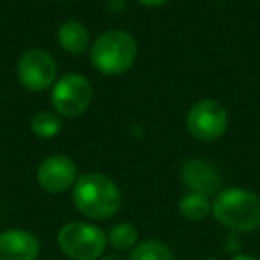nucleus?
<instances>
[{"instance_id":"nucleus-11","label":"nucleus","mask_w":260,"mask_h":260,"mask_svg":"<svg viewBox=\"0 0 260 260\" xmlns=\"http://www.w3.org/2000/svg\"><path fill=\"white\" fill-rule=\"evenodd\" d=\"M59 45L64 48L68 54L80 55L89 48V30L82 22L77 20H68L57 29Z\"/></svg>"},{"instance_id":"nucleus-3","label":"nucleus","mask_w":260,"mask_h":260,"mask_svg":"<svg viewBox=\"0 0 260 260\" xmlns=\"http://www.w3.org/2000/svg\"><path fill=\"white\" fill-rule=\"evenodd\" d=\"M89 55L93 66L100 73L109 77L121 75L134 66L138 59V43L126 30L111 29L93 41Z\"/></svg>"},{"instance_id":"nucleus-5","label":"nucleus","mask_w":260,"mask_h":260,"mask_svg":"<svg viewBox=\"0 0 260 260\" xmlns=\"http://www.w3.org/2000/svg\"><path fill=\"white\" fill-rule=\"evenodd\" d=\"M93 98L89 80L79 73H66L55 80L52 89V105L61 118H79L87 111Z\"/></svg>"},{"instance_id":"nucleus-1","label":"nucleus","mask_w":260,"mask_h":260,"mask_svg":"<svg viewBox=\"0 0 260 260\" xmlns=\"http://www.w3.org/2000/svg\"><path fill=\"white\" fill-rule=\"evenodd\" d=\"M73 203L89 219H107L121 207V192L105 175L84 173L73 184Z\"/></svg>"},{"instance_id":"nucleus-10","label":"nucleus","mask_w":260,"mask_h":260,"mask_svg":"<svg viewBox=\"0 0 260 260\" xmlns=\"http://www.w3.org/2000/svg\"><path fill=\"white\" fill-rule=\"evenodd\" d=\"M40 241L27 230H6L0 234V260H36Z\"/></svg>"},{"instance_id":"nucleus-6","label":"nucleus","mask_w":260,"mask_h":260,"mask_svg":"<svg viewBox=\"0 0 260 260\" xmlns=\"http://www.w3.org/2000/svg\"><path fill=\"white\" fill-rule=\"evenodd\" d=\"M187 130L198 141H216L228 128V112L223 104L212 98L200 100L187 112Z\"/></svg>"},{"instance_id":"nucleus-12","label":"nucleus","mask_w":260,"mask_h":260,"mask_svg":"<svg viewBox=\"0 0 260 260\" xmlns=\"http://www.w3.org/2000/svg\"><path fill=\"white\" fill-rule=\"evenodd\" d=\"M178 210H180L182 217L196 223V221H203L212 212V202L209 196L202 194V192H187L178 203Z\"/></svg>"},{"instance_id":"nucleus-13","label":"nucleus","mask_w":260,"mask_h":260,"mask_svg":"<svg viewBox=\"0 0 260 260\" xmlns=\"http://www.w3.org/2000/svg\"><path fill=\"white\" fill-rule=\"evenodd\" d=\"M30 130L40 139H50L62 130V119L55 111H41L30 119Z\"/></svg>"},{"instance_id":"nucleus-18","label":"nucleus","mask_w":260,"mask_h":260,"mask_svg":"<svg viewBox=\"0 0 260 260\" xmlns=\"http://www.w3.org/2000/svg\"><path fill=\"white\" fill-rule=\"evenodd\" d=\"M102 260H125V258H121L119 255H109V256H104Z\"/></svg>"},{"instance_id":"nucleus-17","label":"nucleus","mask_w":260,"mask_h":260,"mask_svg":"<svg viewBox=\"0 0 260 260\" xmlns=\"http://www.w3.org/2000/svg\"><path fill=\"white\" fill-rule=\"evenodd\" d=\"M232 260H260V258H256L253 255H235Z\"/></svg>"},{"instance_id":"nucleus-16","label":"nucleus","mask_w":260,"mask_h":260,"mask_svg":"<svg viewBox=\"0 0 260 260\" xmlns=\"http://www.w3.org/2000/svg\"><path fill=\"white\" fill-rule=\"evenodd\" d=\"M141 6H146V8H159V6L166 4L168 0H138Z\"/></svg>"},{"instance_id":"nucleus-2","label":"nucleus","mask_w":260,"mask_h":260,"mask_svg":"<svg viewBox=\"0 0 260 260\" xmlns=\"http://www.w3.org/2000/svg\"><path fill=\"white\" fill-rule=\"evenodd\" d=\"M212 214L228 230L255 232L260 228V196L241 187L224 189L214 198Z\"/></svg>"},{"instance_id":"nucleus-7","label":"nucleus","mask_w":260,"mask_h":260,"mask_svg":"<svg viewBox=\"0 0 260 260\" xmlns=\"http://www.w3.org/2000/svg\"><path fill=\"white\" fill-rule=\"evenodd\" d=\"M18 80L25 89L40 93L54 86L57 80V62L41 48L25 50L18 59Z\"/></svg>"},{"instance_id":"nucleus-14","label":"nucleus","mask_w":260,"mask_h":260,"mask_svg":"<svg viewBox=\"0 0 260 260\" xmlns=\"http://www.w3.org/2000/svg\"><path fill=\"white\" fill-rule=\"evenodd\" d=\"M128 260H175V255L164 242L150 239L136 244V248L130 251Z\"/></svg>"},{"instance_id":"nucleus-15","label":"nucleus","mask_w":260,"mask_h":260,"mask_svg":"<svg viewBox=\"0 0 260 260\" xmlns=\"http://www.w3.org/2000/svg\"><path fill=\"white\" fill-rule=\"evenodd\" d=\"M138 228L130 223H118L109 230L107 242L118 251H126V249H134L138 244Z\"/></svg>"},{"instance_id":"nucleus-9","label":"nucleus","mask_w":260,"mask_h":260,"mask_svg":"<svg viewBox=\"0 0 260 260\" xmlns=\"http://www.w3.org/2000/svg\"><path fill=\"white\" fill-rule=\"evenodd\" d=\"M182 182L191 192H202L205 196H214L219 191L223 178L217 168L203 159H191L182 166Z\"/></svg>"},{"instance_id":"nucleus-19","label":"nucleus","mask_w":260,"mask_h":260,"mask_svg":"<svg viewBox=\"0 0 260 260\" xmlns=\"http://www.w3.org/2000/svg\"><path fill=\"white\" fill-rule=\"evenodd\" d=\"M203 260H217V258H203Z\"/></svg>"},{"instance_id":"nucleus-8","label":"nucleus","mask_w":260,"mask_h":260,"mask_svg":"<svg viewBox=\"0 0 260 260\" xmlns=\"http://www.w3.org/2000/svg\"><path fill=\"white\" fill-rule=\"evenodd\" d=\"M36 177L43 191L57 194L77 182V164L68 155H50L40 164Z\"/></svg>"},{"instance_id":"nucleus-4","label":"nucleus","mask_w":260,"mask_h":260,"mask_svg":"<svg viewBox=\"0 0 260 260\" xmlns=\"http://www.w3.org/2000/svg\"><path fill=\"white\" fill-rule=\"evenodd\" d=\"M57 244L66 256L73 260H96L107 244V235L96 224L72 221L57 234Z\"/></svg>"}]
</instances>
